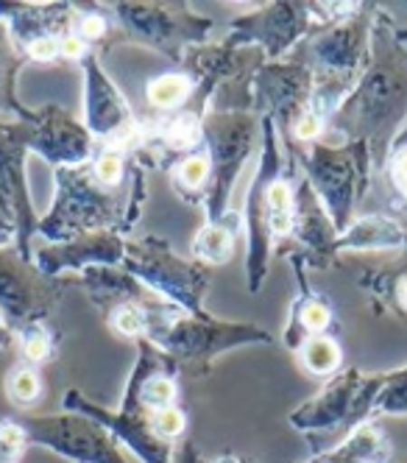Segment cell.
Segmentation results:
<instances>
[{
    "label": "cell",
    "mask_w": 407,
    "mask_h": 463,
    "mask_svg": "<svg viewBox=\"0 0 407 463\" xmlns=\"http://www.w3.org/2000/svg\"><path fill=\"white\" fill-rule=\"evenodd\" d=\"M407 118V48L396 37L393 23L383 14L371 28L368 64L341 104L329 126L344 143H365L374 154V165H383L396 137L399 123Z\"/></svg>",
    "instance_id": "cell-1"
},
{
    "label": "cell",
    "mask_w": 407,
    "mask_h": 463,
    "mask_svg": "<svg viewBox=\"0 0 407 463\" xmlns=\"http://www.w3.org/2000/svg\"><path fill=\"white\" fill-rule=\"evenodd\" d=\"M146 176L148 168L131 154V174H128V193L104 190L95 179L90 165L79 168H56V198L53 207L40 218L37 232L48 243H64L92 232L118 229L126 238L140 221V210L146 204Z\"/></svg>",
    "instance_id": "cell-2"
},
{
    "label": "cell",
    "mask_w": 407,
    "mask_h": 463,
    "mask_svg": "<svg viewBox=\"0 0 407 463\" xmlns=\"http://www.w3.org/2000/svg\"><path fill=\"white\" fill-rule=\"evenodd\" d=\"M293 168H296V162L290 168H285V151H282L274 120L260 118V165L246 195V215H243V226L249 235L246 238L249 241L246 279H249L251 293H260L265 282L268 260H270V251H274L270 243L288 241L293 232V218H296V193H293L296 171Z\"/></svg>",
    "instance_id": "cell-3"
},
{
    "label": "cell",
    "mask_w": 407,
    "mask_h": 463,
    "mask_svg": "<svg viewBox=\"0 0 407 463\" xmlns=\"http://www.w3.org/2000/svg\"><path fill=\"white\" fill-rule=\"evenodd\" d=\"M285 156H290L296 168H301L329 221L344 235L355 223V210L363 202L371 182V168H374L371 148L365 143L327 146L318 140L313 146L285 151Z\"/></svg>",
    "instance_id": "cell-4"
},
{
    "label": "cell",
    "mask_w": 407,
    "mask_h": 463,
    "mask_svg": "<svg viewBox=\"0 0 407 463\" xmlns=\"http://www.w3.org/2000/svg\"><path fill=\"white\" fill-rule=\"evenodd\" d=\"M156 349H162L174 363L193 374H207L213 360L229 349L246 346V344H274V335L265 333L257 324H243V321H223L210 316L207 310L190 316V313H176L167 321L159 333L151 338Z\"/></svg>",
    "instance_id": "cell-5"
},
{
    "label": "cell",
    "mask_w": 407,
    "mask_h": 463,
    "mask_svg": "<svg viewBox=\"0 0 407 463\" xmlns=\"http://www.w3.org/2000/svg\"><path fill=\"white\" fill-rule=\"evenodd\" d=\"M120 269L143 282L148 290L162 296L179 310L198 316L204 313V296L210 290V271L195 260H182L167 241L156 235L126 241Z\"/></svg>",
    "instance_id": "cell-6"
},
{
    "label": "cell",
    "mask_w": 407,
    "mask_h": 463,
    "mask_svg": "<svg viewBox=\"0 0 407 463\" xmlns=\"http://www.w3.org/2000/svg\"><path fill=\"white\" fill-rule=\"evenodd\" d=\"M107 9L118 28V45H146L176 64L187 48L204 45L213 31V20L190 12L187 4L140 0V4H109Z\"/></svg>",
    "instance_id": "cell-7"
},
{
    "label": "cell",
    "mask_w": 407,
    "mask_h": 463,
    "mask_svg": "<svg viewBox=\"0 0 407 463\" xmlns=\"http://www.w3.org/2000/svg\"><path fill=\"white\" fill-rule=\"evenodd\" d=\"M260 143V118L251 109H210L204 118V148L210 156V187L204 198L207 221L229 213V195L243 165Z\"/></svg>",
    "instance_id": "cell-8"
},
{
    "label": "cell",
    "mask_w": 407,
    "mask_h": 463,
    "mask_svg": "<svg viewBox=\"0 0 407 463\" xmlns=\"http://www.w3.org/2000/svg\"><path fill=\"white\" fill-rule=\"evenodd\" d=\"M383 380L385 374H363L360 369H346L344 374L332 377L313 400L301 402L290 413V424L301 433L329 439L337 436L344 441L360 424L371 421Z\"/></svg>",
    "instance_id": "cell-9"
},
{
    "label": "cell",
    "mask_w": 407,
    "mask_h": 463,
    "mask_svg": "<svg viewBox=\"0 0 407 463\" xmlns=\"http://www.w3.org/2000/svg\"><path fill=\"white\" fill-rule=\"evenodd\" d=\"M380 17V4H357V9L337 20L313 28L288 59L301 61L313 76H341L357 79L363 76L368 53H371V28Z\"/></svg>",
    "instance_id": "cell-10"
},
{
    "label": "cell",
    "mask_w": 407,
    "mask_h": 463,
    "mask_svg": "<svg viewBox=\"0 0 407 463\" xmlns=\"http://www.w3.org/2000/svg\"><path fill=\"white\" fill-rule=\"evenodd\" d=\"M313 71L296 59L260 61L249 79V104L257 118L274 120L282 148H290L296 120L310 109Z\"/></svg>",
    "instance_id": "cell-11"
},
{
    "label": "cell",
    "mask_w": 407,
    "mask_h": 463,
    "mask_svg": "<svg viewBox=\"0 0 407 463\" xmlns=\"http://www.w3.org/2000/svg\"><path fill=\"white\" fill-rule=\"evenodd\" d=\"M313 28H318L316 4L279 0V4H265L257 12L234 17L223 43L232 48L260 45L268 61H282Z\"/></svg>",
    "instance_id": "cell-12"
},
{
    "label": "cell",
    "mask_w": 407,
    "mask_h": 463,
    "mask_svg": "<svg viewBox=\"0 0 407 463\" xmlns=\"http://www.w3.org/2000/svg\"><path fill=\"white\" fill-rule=\"evenodd\" d=\"M25 430L28 447H48L51 452L71 458L73 463H128L118 441L107 427L81 416V413H59V416H14Z\"/></svg>",
    "instance_id": "cell-13"
},
{
    "label": "cell",
    "mask_w": 407,
    "mask_h": 463,
    "mask_svg": "<svg viewBox=\"0 0 407 463\" xmlns=\"http://www.w3.org/2000/svg\"><path fill=\"white\" fill-rule=\"evenodd\" d=\"M79 68L84 73V126H87V131L95 140H100V146L126 148L131 154L137 148L143 126L137 123V115L131 112L118 84L104 71L100 53L90 51L79 61Z\"/></svg>",
    "instance_id": "cell-14"
},
{
    "label": "cell",
    "mask_w": 407,
    "mask_h": 463,
    "mask_svg": "<svg viewBox=\"0 0 407 463\" xmlns=\"http://www.w3.org/2000/svg\"><path fill=\"white\" fill-rule=\"evenodd\" d=\"M64 293L62 279H51L25 262L14 249H0V313L12 333L45 324Z\"/></svg>",
    "instance_id": "cell-15"
},
{
    "label": "cell",
    "mask_w": 407,
    "mask_h": 463,
    "mask_svg": "<svg viewBox=\"0 0 407 463\" xmlns=\"http://www.w3.org/2000/svg\"><path fill=\"white\" fill-rule=\"evenodd\" d=\"M62 405L67 413H81V416L98 421L100 427H107L112 433V439L123 441L143 463H174L176 444H167L154 433L151 413L137 402V396L134 393L123 391L120 408L109 411V408H100V405L90 402L81 391L71 388V391H64Z\"/></svg>",
    "instance_id": "cell-16"
},
{
    "label": "cell",
    "mask_w": 407,
    "mask_h": 463,
    "mask_svg": "<svg viewBox=\"0 0 407 463\" xmlns=\"http://www.w3.org/2000/svg\"><path fill=\"white\" fill-rule=\"evenodd\" d=\"M33 120V118H31ZM31 120L0 118V202L17 218V254L33 262L31 235L37 232V213H33L28 182H25V156L31 154Z\"/></svg>",
    "instance_id": "cell-17"
},
{
    "label": "cell",
    "mask_w": 407,
    "mask_h": 463,
    "mask_svg": "<svg viewBox=\"0 0 407 463\" xmlns=\"http://www.w3.org/2000/svg\"><path fill=\"white\" fill-rule=\"evenodd\" d=\"M31 151L43 156L45 162H51L56 171V168L90 165L98 146L84 123H79L67 109L48 104L43 109H33Z\"/></svg>",
    "instance_id": "cell-18"
},
{
    "label": "cell",
    "mask_w": 407,
    "mask_h": 463,
    "mask_svg": "<svg viewBox=\"0 0 407 463\" xmlns=\"http://www.w3.org/2000/svg\"><path fill=\"white\" fill-rule=\"evenodd\" d=\"M126 254V238L118 229L92 232V235H81L64 243H45L33 254V266L40 274L59 279L67 271L84 274L87 269H120Z\"/></svg>",
    "instance_id": "cell-19"
},
{
    "label": "cell",
    "mask_w": 407,
    "mask_h": 463,
    "mask_svg": "<svg viewBox=\"0 0 407 463\" xmlns=\"http://www.w3.org/2000/svg\"><path fill=\"white\" fill-rule=\"evenodd\" d=\"M0 23L17 51L37 40H64L76 34V4H0Z\"/></svg>",
    "instance_id": "cell-20"
},
{
    "label": "cell",
    "mask_w": 407,
    "mask_h": 463,
    "mask_svg": "<svg viewBox=\"0 0 407 463\" xmlns=\"http://www.w3.org/2000/svg\"><path fill=\"white\" fill-rule=\"evenodd\" d=\"M290 269L296 271V282H298V296L290 307V321L285 329V344L288 349H298L308 338L313 335H329V329L335 324V310L329 305L327 296H321L318 290L310 288L308 282V266L298 257H288Z\"/></svg>",
    "instance_id": "cell-21"
},
{
    "label": "cell",
    "mask_w": 407,
    "mask_h": 463,
    "mask_svg": "<svg viewBox=\"0 0 407 463\" xmlns=\"http://www.w3.org/2000/svg\"><path fill=\"white\" fill-rule=\"evenodd\" d=\"M407 249V229L391 215H365L337 238V251H391Z\"/></svg>",
    "instance_id": "cell-22"
},
{
    "label": "cell",
    "mask_w": 407,
    "mask_h": 463,
    "mask_svg": "<svg viewBox=\"0 0 407 463\" xmlns=\"http://www.w3.org/2000/svg\"><path fill=\"white\" fill-rule=\"evenodd\" d=\"M388 458H391V444L385 430H380L374 421H365L341 444L316 455L313 463H388Z\"/></svg>",
    "instance_id": "cell-23"
},
{
    "label": "cell",
    "mask_w": 407,
    "mask_h": 463,
    "mask_svg": "<svg viewBox=\"0 0 407 463\" xmlns=\"http://www.w3.org/2000/svg\"><path fill=\"white\" fill-rule=\"evenodd\" d=\"M25 68V56L17 51L6 23H0V115L31 120L33 109L17 101V73Z\"/></svg>",
    "instance_id": "cell-24"
},
{
    "label": "cell",
    "mask_w": 407,
    "mask_h": 463,
    "mask_svg": "<svg viewBox=\"0 0 407 463\" xmlns=\"http://www.w3.org/2000/svg\"><path fill=\"white\" fill-rule=\"evenodd\" d=\"M357 285L374 299L385 313L407 316V262L391 269H365Z\"/></svg>",
    "instance_id": "cell-25"
},
{
    "label": "cell",
    "mask_w": 407,
    "mask_h": 463,
    "mask_svg": "<svg viewBox=\"0 0 407 463\" xmlns=\"http://www.w3.org/2000/svg\"><path fill=\"white\" fill-rule=\"evenodd\" d=\"M241 218H237V213H226L221 221H207L193 238V260L195 262H213V266H218V262H226L234 251V241H237V229H241Z\"/></svg>",
    "instance_id": "cell-26"
},
{
    "label": "cell",
    "mask_w": 407,
    "mask_h": 463,
    "mask_svg": "<svg viewBox=\"0 0 407 463\" xmlns=\"http://www.w3.org/2000/svg\"><path fill=\"white\" fill-rule=\"evenodd\" d=\"M167 174H171V182L179 198H185L187 204L204 207V198H207V187H210V174H213L207 148L182 156L179 162L171 165Z\"/></svg>",
    "instance_id": "cell-27"
},
{
    "label": "cell",
    "mask_w": 407,
    "mask_h": 463,
    "mask_svg": "<svg viewBox=\"0 0 407 463\" xmlns=\"http://www.w3.org/2000/svg\"><path fill=\"white\" fill-rule=\"evenodd\" d=\"M193 90H195V84L185 71L162 73V76H154L146 84V101L154 109H159V115H167V112L182 109L190 101Z\"/></svg>",
    "instance_id": "cell-28"
},
{
    "label": "cell",
    "mask_w": 407,
    "mask_h": 463,
    "mask_svg": "<svg viewBox=\"0 0 407 463\" xmlns=\"http://www.w3.org/2000/svg\"><path fill=\"white\" fill-rule=\"evenodd\" d=\"M14 341L20 346V357L25 366L40 369L45 363H51L59 352V335L48 324H31L20 333H14Z\"/></svg>",
    "instance_id": "cell-29"
},
{
    "label": "cell",
    "mask_w": 407,
    "mask_h": 463,
    "mask_svg": "<svg viewBox=\"0 0 407 463\" xmlns=\"http://www.w3.org/2000/svg\"><path fill=\"white\" fill-rule=\"evenodd\" d=\"M296 352H298L301 366L310 374H335L344 363L341 344H337L332 335H313V338L304 341Z\"/></svg>",
    "instance_id": "cell-30"
},
{
    "label": "cell",
    "mask_w": 407,
    "mask_h": 463,
    "mask_svg": "<svg viewBox=\"0 0 407 463\" xmlns=\"http://www.w3.org/2000/svg\"><path fill=\"white\" fill-rule=\"evenodd\" d=\"M92 179L104 187V190H118L126 176L131 174V154L126 148H115V146H100L90 162Z\"/></svg>",
    "instance_id": "cell-31"
},
{
    "label": "cell",
    "mask_w": 407,
    "mask_h": 463,
    "mask_svg": "<svg viewBox=\"0 0 407 463\" xmlns=\"http://www.w3.org/2000/svg\"><path fill=\"white\" fill-rule=\"evenodd\" d=\"M45 391V380L40 374V369L33 366H25V363H20V366H14L6 377V393H9V402L20 411L31 408L40 402V396Z\"/></svg>",
    "instance_id": "cell-32"
},
{
    "label": "cell",
    "mask_w": 407,
    "mask_h": 463,
    "mask_svg": "<svg viewBox=\"0 0 407 463\" xmlns=\"http://www.w3.org/2000/svg\"><path fill=\"white\" fill-rule=\"evenodd\" d=\"M374 416H407V366L385 374L371 419Z\"/></svg>",
    "instance_id": "cell-33"
},
{
    "label": "cell",
    "mask_w": 407,
    "mask_h": 463,
    "mask_svg": "<svg viewBox=\"0 0 407 463\" xmlns=\"http://www.w3.org/2000/svg\"><path fill=\"white\" fill-rule=\"evenodd\" d=\"M383 165H385V176H388L393 193L407 204V135H402L391 143Z\"/></svg>",
    "instance_id": "cell-34"
},
{
    "label": "cell",
    "mask_w": 407,
    "mask_h": 463,
    "mask_svg": "<svg viewBox=\"0 0 407 463\" xmlns=\"http://www.w3.org/2000/svg\"><path fill=\"white\" fill-rule=\"evenodd\" d=\"M151 430L167 444H179L185 430H187V413L174 405V408H165V411H156L151 413Z\"/></svg>",
    "instance_id": "cell-35"
},
{
    "label": "cell",
    "mask_w": 407,
    "mask_h": 463,
    "mask_svg": "<svg viewBox=\"0 0 407 463\" xmlns=\"http://www.w3.org/2000/svg\"><path fill=\"white\" fill-rule=\"evenodd\" d=\"M25 449H28V439L20 421L14 416L0 419V463H20Z\"/></svg>",
    "instance_id": "cell-36"
},
{
    "label": "cell",
    "mask_w": 407,
    "mask_h": 463,
    "mask_svg": "<svg viewBox=\"0 0 407 463\" xmlns=\"http://www.w3.org/2000/svg\"><path fill=\"white\" fill-rule=\"evenodd\" d=\"M0 249H17V218L0 202Z\"/></svg>",
    "instance_id": "cell-37"
},
{
    "label": "cell",
    "mask_w": 407,
    "mask_h": 463,
    "mask_svg": "<svg viewBox=\"0 0 407 463\" xmlns=\"http://www.w3.org/2000/svg\"><path fill=\"white\" fill-rule=\"evenodd\" d=\"M174 463H204V460H201L195 444L190 439H182L174 449Z\"/></svg>",
    "instance_id": "cell-38"
},
{
    "label": "cell",
    "mask_w": 407,
    "mask_h": 463,
    "mask_svg": "<svg viewBox=\"0 0 407 463\" xmlns=\"http://www.w3.org/2000/svg\"><path fill=\"white\" fill-rule=\"evenodd\" d=\"M12 341H14V333H12V326L6 324L4 313H0V349H6Z\"/></svg>",
    "instance_id": "cell-39"
},
{
    "label": "cell",
    "mask_w": 407,
    "mask_h": 463,
    "mask_svg": "<svg viewBox=\"0 0 407 463\" xmlns=\"http://www.w3.org/2000/svg\"><path fill=\"white\" fill-rule=\"evenodd\" d=\"M310 463H313V460H310Z\"/></svg>",
    "instance_id": "cell-40"
}]
</instances>
